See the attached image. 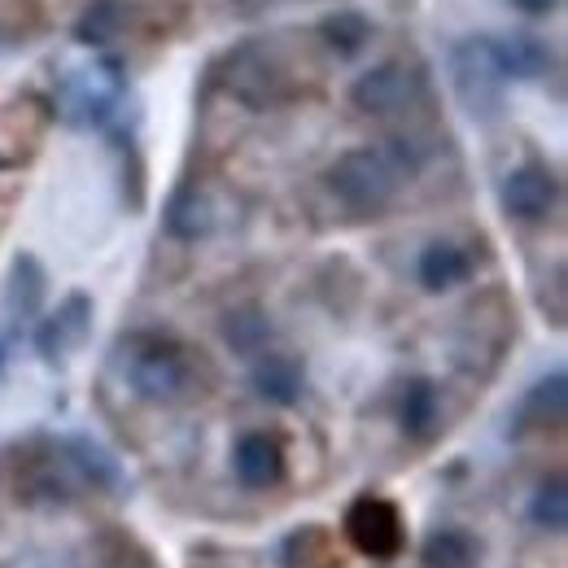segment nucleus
<instances>
[{
	"instance_id": "1",
	"label": "nucleus",
	"mask_w": 568,
	"mask_h": 568,
	"mask_svg": "<svg viewBox=\"0 0 568 568\" xmlns=\"http://www.w3.org/2000/svg\"><path fill=\"white\" fill-rule=\"evenodd\" d=\"M119 468L88 442H36L13 459L9 498L31 511H62L88 495H114Z\"/></svg>"
},
{
	"instance_id": "2",
	"label": "nucleus",
	"mask_w": 568,
	"mask_h": 568,
	"mask_svg": "<svg viewBox=\"0 0 568 568\" xmlns=\"http://www.w3.org/2000/svg\"><path fill=\"white\" fill-rule=\"evenodd\" d=\"M119 363H123L132 394H141L144 403H158V407L189 403L202 385V363L189 355V346H180L162 333L128 337L119 351Z\"/></svg>"
},
{
	"instance_id": "3",
	"label": "nucleus",
	"mask_w": 568,
	"mask_h": 568,
	"mask_svg": "<svg viewBox=\"0 0 568 568\" xmlns=\"http://www.w3.org/2000/svg\"><path fill=\"white\" fill-rule=\"evenodd\" d=\"M328 193L337 197V206L351 214H381L394 206L407 171L394 162V153L381 149H351L328 166Z\"/></svg>"
},
{
	"instance_id": "4",
	"label": "nucleus",
	"mask_w": 568,
	"mask_h": 568,
	"mask_svg": "<svg viewBox=\"0 0 568 568\" xmlns=\"http://www.w3.org/2000/svg\"><path fill=\"white\" fill-rule=\"evenodd\" d=\"M346 538L358 556L367 560H398L403 547H407V525H403V511L381 495H363L351 503L346 511Z\"/></svg>"
},
{
	"instance_id": "5",
	"label": "nucleus",
	"mask_w": 568,
	"mask_h": 568,
	"mask_svg": "<svg viewBox=\"0 0 568 568\" xmlns=\"http://www.w3.org/2000/svg\"><path fill=\"white\" fill-rule=\"evenodd\" d=\"M428 92L425 71L407 67V62H385L376 71L358 74L355 88H351V105L358 114H372V119H389V114H403L412 105H420Z\"/></svg>"
},
{
	"instance_id": "6",
	"label": "nucleus",
	"mask_w": 568,
	"mask_h": 568,
	"mask_svg": "<svg viewBox=\"0 0 568 568\" xmlns=\"http://www.w3.org/2000/svg\"><path fill=\"white\" fill-rule=\"evenodd\" d=\"M227 92L250 105V110H272L288 97V79H284L281 62L272 49L263 44H241L232 58H227V71H223Z\"/></svg>"
},
{
	"instance_id": "7",
	"label": "nucleus",
	"mask_w": 568,
	"mask_h": 568,
	"mask_svg": "<svg viewBox=\"0 0 568 568\" xmlns=\"http://www.w3.org/2000/svg\"><path fill=\"white\" fill-rule=\"evenodd\" d=\"M123 97V74L114 71V62H97V67H79L74 74H67L58 101H62V114L79 123V128H97L114 114Z\"/></svg>"
},
{
	"instance_id": "8",
	"label": "nucleus",
	"mask_w": 568,
	"mask_h": 568,
	"mask_svg": "<svg viewBox=\"0 0 568 568\" xmlns=\"http://www.w3.org/2000/svg\"><path fill=\"white\" fill-rule=\"evenodd\" d=\"M455 88L473 114H495L503 101V67L495 58V40H468L455 49Z\"/></svg>"
},
{
	"instance_id": "9",
	"label": "nucleus",
	"mask_w": 568,
	"mask_h": 568,
	"mask_svg": "<svg viewBox=\"0 0 568 568\" xmlns=\"http://www.w3.org/2000/svg\"><path fill=\"white\" fill-rule=\"evenodd\" d=\"M560 206V180L551 166L542 162H525L516 171H507L503 180V211L511 219H525V223H538Z\"/></svg>"
},
{
	"instance_id": "10",
	"label": "nucleus",
	"mask_w": 568,
	"mask_h": 568,
	"mask_svg": "<svg viewBox=\"0 0 568 568\" xmlns=\"http://www.w3.org/2000/svg\"><path fill=\"white\" fill-rule=\"evenodd\" d=\"M232 473L245 490H276L288 477V455H284L281 437L272 433H245L232 446Z\"/></svg>"
},
{
	"instance_id": "11",
	"label": "nucleus",
	"mask_w": 568,
	"mask_h": 568,
	"mask_svg": "<svg viewBox=\"0 0 568 568\" xmlns=\"http://www.w3.org/2000/svg\"><path fill=\"white\" fill-rule=\"evenodd\" d=\"M162 223H166V232L175 236V241H206L219 232V202H214V193L206 184H197V180H189V184H180L175 193H171V202H166V211H162Z\"/></svg>"
},
{
	"instance_id": "12",
	"label": "nucleus",
	"mask_w": 568,
	"mask_h": 568,
	"mask_svg": "<svg viewBox=\"0 0 568 568\" xmlns=\"http://www.w3.org/2000/svg\"><path fill=\"white\" fill-rule=\"evenodd\" d=\"M92 333V297L88 293H71L36 333V346L49 363H62V358L83 346V337Z\"/></svg>"
},
{
	"instance_id": "13",
	"label": "nucleus",
	"mask_w": 568,
	"mask_h": 568,
	"mask_svg": "<svg viewBox=\"0 0 568 568\" xmlns=\"http://www.w3.org/2000/svg\"><path fill=\"white\" fill-rule=\"evenodd\" d=\"M398 425H403V433H407L416 446H433V442L442 437L446 407H442V394H437L433 381L412 376V381L403 385V398H398Z\"/></svg>"
},
{
	"instance_id": "14",
	"label": "nucleus",
	"mask_w": 568,
	"mask_h": 568,
	"mask_svg": "<svg viewBox=\"0 0 568 568\" xmlns=\"http://www.w3.org/2000/svg\"><path fill=\"white\" fill-rule=\"evenodd\" d=\"M473 276V254L455 241H428L416 258V281L428 293H450Z\"/></svg>"
},
{
	"instance_id": "15",
	"label": "nucleus",
	"mask_w": 568,
	"mask_h": 568,
	"mask_svg": "<svg viewBox=\"0 0 568 568\" xmlns=\"http://www.w3.org/2000/svg\"><path fill=\"white\" fill-rule=\"evenodd\" d=\"M254 394L272 407H293L306 389V372L293 355H281V351H263L258 363H254Z\"/></svg>"
},
{
	"instance_id": "16",
	"label": "nucleus",
	"mask_w": 568,
	"mask_h": 568,
	"mask_svg": "<svg viewBox=\"0 0 568 568\" xmlns=\"http://www.w3.org/2000/svg\"><path fill=\"white\" fill-rule=\"evenodd\" d=\"M568 416V381L565 372H551L542 376L525 403H520V416H516V433H529V428H560Z\"/></svg>"
},
{
	"instance_id": "17",
	"label": "nucleus",
	"mask_w": 568,
	"mask_h": 568,
	"mask_svg": "<svg viewBox=\"0 0 568 568\" xmlns=\"http://www.w3.org/2000/svg\"><path fill=\"white\" fill-rule=\"evenodd\" d=\"M40 302H44V267L31 254H22L4 281V320L22 328L27 320L40 315Z\"/></svg>"
},
{
	"instance_id": "18",
	"label": "nucleus",
	"mask_w": 568,
	"mask_h": 568,
	"mask_svg": "<svg viewBox=\"0 0 568 568\" xmlns=\"http://www.w3.org/2000/svg\"><path fill=\"white\" fill-rule=\"evenodd\" d=\"M481 538L468 529H433L420 547V568H481Z\"/></svg>"
},
{
	"instance_id": "19",
	"label": "nucleus",
	"mask_w": 568,
	"mask_h": 568,
	"mask_svg": "<svg viewBox=\"0 0 568 568\" xmlns=\"http://www.w3.org/2000/svg\"><path fill=\"white\" fill-rule=\"evenodd\" d=\"M281 568H342V551L324 525H302L281 542Z\"/></svg>"
},
{
	"instance_id": "20",
	"label": "nucleus",
	"mask_w": 568,
	"mask_h": 568,
	"mask_svg": "<svg viewBox=\"0 0 568 568\" xmlns=\"http://www.w3.org/2000/svg\"><path fill=\"white\" fill-rule=\"evenodd\" d=\"M495 58L503 67V79H538V74L551 71V49L529 31L495 40Z\"/></svg>"
},
{
	"instance_id": "21",
	"label": "nucleus",
	"mask_w": 568,
	"mask_h": 568,
	"mask_svg": "<svg viewBox=\"0 0 568 568\" xmlns=\"http://www.w3.org/2000/svg\"><path fill=\"white\" fill-rule=\"evenodd\" d=\"M219 333H223L227 351H236V355H263L267 342H272V320H267L263 306H236V311L223 315Z\"/></svg>"
},
{
	"instance_id": "22",
	"label": "nucleus",
	"mask_w": 568,
	"mask_h": 568,
	"mask_svg": "<svg viewBox=\"0 0 568 568\" xmlns=\"http://www.w3.org/2000/svg\"><path fill=\"white\" fill-rule=\"evenodd\" d=\"M128 22H132V4H128V0H92V4L79 13L74 36H79L83 44H110V40H119V36L128 31Z\"/></svg>"
},
{
	"instance_id": "23",
	"label": "nucleus",
	"mask_w": 568,
	"mask_h": 568,
	"mask_svg": "<svg viewBox=\"0 0 568 568\" xmlns=\"http://www.w3.org/2000/svg\"><path fill=\"white\" fill-rule=\"evenodd\" d=\"M97 568H162L158 556L128 529H101L97 534Z\"/></svg>"
},
{
	"instance_id": "24",
	"label": "nucleus",
	"mask_w": 568,
	"mask_h": 568,
	"mask_svg": "<svg viewBox=\"0 0 568 568\" xmlns=\"http://www.w3.org/2000/svg\"><path fill=\"white\" fill-rule=\"evenodd\" d=\"M320 36H324V44L337 53V58H355L358 49L372 40V22L355 13V9H337V13H328L324 22H320Z\"/></svg>"
},
{
	"instance_id": "25",
	"label": "nucleus",
	"mask_w": 568,
	"mask_h": 568,
	"mask_svg": "<svg viewBox=\"0 0 568 568\" xmlns=\"http://www.w3.org/2000/svg\"><path fill=\"white\" fill-rule=\"evenodd\" d=\"M529 520L547 534H565L568 525V486L565 477H547L529 498Z\"/></svg>"
},
{
	"instance_id": "26",
	"label": "nucleus",
	"mask_w": 568,
	"mask_h": 568,
	"mask_svg": "<svg viewBox=\"0 0 568 568\" xmlns=\"http://www.w3.org/2000/svg\"><path fill=\"white\" fill-rule=\"evenodd\" d=\"M511 4H516L520 13H534V18H538V13H551L560 0H511Z\"/></svg>"
},
{
	"instance_id": "27",
	"label": "nucleus",
	"mask_w": 568,
	"mask_h": 568,
	"mask_svg": "<svg viewBox=\"0 0 568 568\" xmlns=\"http://www.w3.org/2000/svg\"><path fill=\"white\" fill-rule=\"evenodd\" d=\"M0 363H4V351H0Z\"/></svg>"
}]
</instances>
